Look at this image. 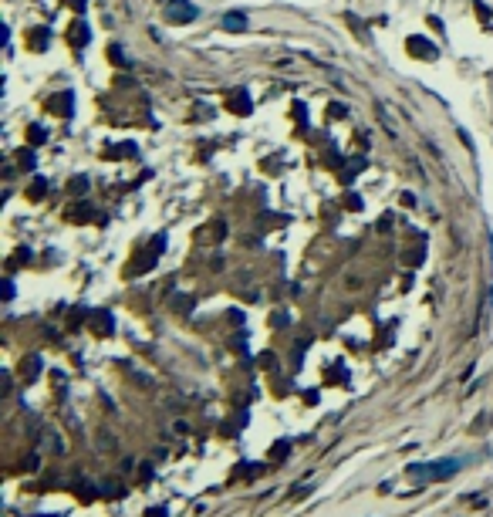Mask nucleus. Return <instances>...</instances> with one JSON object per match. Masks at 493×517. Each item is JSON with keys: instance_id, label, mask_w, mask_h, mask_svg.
<instances>
[{"instance_id": "3", "label": "nucleus", "mask_w": 493, "mask_h": 517, "mask_svg": "<svg viewBox=\"0 0 493 517\" xmlns=\"http://www.w3.org/2000/svg\"><path fill=\"white\" fill-rule=\"evenodd\" d=\"M409 51H412V54H419V58H436V47L426 44V41H419V37H412V41H409Z\"/></svg>"}, {"instance_id": "9", "label": "nucleus", "mask_w": 493, "mask_h": 517, "mask_svg": "<svg viewBox=\"0 0 493 517\" xmlns=\"http://www.w3.org/2000/svg\"><path fill=\"white\" fill-rule=\"evenodd\" d=\"M146 517H166V510H159V507H156V510H149Z\"/></svg>"}, {"instance_id": "7", "label": "nucleus", "mask_w": 493, "mask_h": 517, "mask_svg": "<svg viewBox=\"0 0 493 517\" xmlns=\"http://www.w3.org/2000/svg\"><path fill=\"white\" fill-rule=\"evenodd\" d=\"M44 190H47V183H44V180H34V186H31V196L37 200V196H44Z\"/></svg>"}, {"instance_id": "5", "label": "nucleus", "mask_w": 493, "mask_h": 517, "mask_svg": "<svg viewBox=\"0 0 493 517\" xmlns=\"http://www.w3.org/2000/svg\"><path fill=\"white\" fill-rule=\"evenodd\" d=\"M85 41H88V31L85 27H75L71 31V44H85Z\"/></svg>"}, {"instance_id": "4", "label": "nucleus", "mask_w": 493, "mask_h": 517, "mask_svg": "<svg viewBox=\"0 0 493 517\" xmlns=\"http://www.w3.org/2000/svg\"><path fill=\"white\" fill-rule=\"evenodd\" d=\"M230 108H233V112H250V98H246V95H233V98H230Z\"/></svg>"}, {"instance_id": "2", "label": "nucleus", "mask_w": 493, "mask_h": 517, "mask_svg": "<svg viewBox=\"0 0 493 517\" xmlns=\"http://www.w3.org/2000/svg\"><path fill=\"white\" fill-rule=\"evenodd\" d=\"M169 11H172L169 17H172L176 24H182V21H193V17H196V7H190V4H179V0H176V4H172Z\"/></svg>"}, {"instance_id": "6", "label": "nucleus", "mask_w": 493, "mask_h": 517, "mask_svg": "<svg viewBox=\"0 0 493 517\" xmlns=\"http://www.w3.org/2000/svg\"><path fill=\"white\" fill-rule=\"evenodd\" d=\"M226 27H230V31H236V27H243V17H240V14H230V17H226Z\"/></svg>"}, {"instance_id": "8", "label": "nucleus", "mask_w": 493, "mask_h": 517, "mask_svg": "<svg viewBox=\"0 0 493 517\" xmlns=\"http://www.w3.org/2000/svg\"><path fill=\"white\" fill-rule=\"evenodd\" d=\"M44 37H47V31H34V47H44Z\"/></svg>"}, {"instance_id": "1", "label": "nucleus", "mask_w": 493, "mask_h": 517, "mask_svg": "<svg viewBox=\"0 0 493 517\" xmlns=\"http://www.w3.org/2000/svg\"><path fill=\"white\" fill-rule=\"evenodd\" d=\"M456 470V463L453 460H443V463H429V467H412V473H426V477H436V480H443V477H449V473Z\"/></svg>"}]
</instances>
